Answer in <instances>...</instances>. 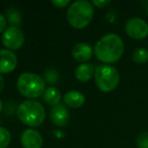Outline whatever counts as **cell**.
Returning a JSON list of instances; mask_svg holds the SVG:
<instances>
[{"instance_id":"6da1fadb","label":"cell","mask_w":148,"mask_h":148,"mask_svg":"<svg viewBox=\"0 0 148 148\" xmlns=\"http://www.w3.org/2000/svg\"><path fill=\"white\" fill-rule=\"evenodd\" d=\"M123 53L124 43L116 34L105 35L94 46V54L97 59L107 65L118 62L122 58Z\"/></svg>"},{"instance_id":"7a4b0ae2","label":"cell","mask_w":148,"mask_h":148,"mask_svg":"<svg viewBox=\"0 0 148 148\" xmlns=\"http://www.w3.org/2000/svg\"><path fill=\"white\" fill-rule=\"evenodd\" d=\"M94 16V5L87 0H77L71 3L66 11V19L71 26L84 28L88 26Z\"/></svg>"},{"instance_id":"3957f363","label":"cell","mask_w":148,"mask_h":148,"mask_svg":"<svg viewBox=\"0 0 148 148\" xmlns=\"http://www.w3.org/2000/svg\"><path fill=\"white\" fill-rule=\"evenodd\" d=\"M16 115L23 124L29 127L40 126L45 120V109L35 99H25L17 106Z\"/></svg>"},{"instance_id":"277c9868","label":"cell","mask_w":148,"mask_h":148,"mask_svg":"<svg viewBox=\"0 0 148 148\" xmlns=\"http://www.w3.org/2000/svg\"><path fill=\"white\" fill-rule=\"evenodd\" d=\"M47 82L43 77L33 72H23L18 76L16 80V86L23 97H28V99H34L36 97L43 95L45 91Z\"/></svg>"},{"instance_id":"5b68a950","label":"cell","mask_w":148,"mask_h":148,"mask_svg":"<svg viewBox=\"0 0 148 148\" xmlns=\"http://www.w3.org/2000/svg\"><path fill=\"white\" fill-rule=\"evenodd\" d=\"M94 78L100 90L103 92H111L117 88L120 81V74L115 67L103 64L96 67Z\"/></svg>"},{"instance_id":"8992f818","label":"cell","mask_w":148,"mask_h":148,"mask_svg":"<svg viewBox=\"0 0 148 148\" xmlns=\"http://www.w3.org/2000/svg\"><path fill=\"white\" fill-rule=\"evenodd\" d=\"M2 43L8 50H18L24 44V34L19 26H8L2 34Z\"/></svg>"},{"instance_id":"52a82bcc","label":"cell","mask_w":148,"mask_h":148,"mask_svg":"<svg viewBox=\"0 0 148 148\" xmlns=\"http://www.w3.org/2000/svg\"><path fill=\"white\" fill-rule=\"evenodd\" d=\"M125 32L134 40H142L148 36V24L139 17H131L125 24Z\"/></svg>"},{"instance_id":"ba28073f","label":"cell","mask_w":148,"mask_h":148,"mask_svg":"<svg viewBox=\"0 0 148 148\" xmlns=\"http://www.w3.org/2000/svg\"><path fill=\"white\" fill-rule=\"evenodd\" d=\"M20 142L24 148H41L43 144V139L37 130L28 128L21 133Z\"/></svg>"},{"instance_id":"9c48e42d","label":"cell","mask_w":148,"mask_h":148,"mask_svg":"<svg viewBox=\"0 0 148 148\" xmlns=\"http://www.w3.org/2000/svg\"><path fill=\"white\" fill-rule=\"evenodd\" d=\"M17 63V56L13 51L8 49H0V74L12 72L16 68Z\"/></svg>"},{"instance_id":"30bf717a","label":"cell","mask_w":148,"mask_h":148,"mask_svg":"<svg viewBox=\"0 0 148 148\" xmlns=\"http://www.w3.org/2000/svg\"><path fill=\"white\" fill-rule=\"evenodd\" d=\"M49 118L56 126L64 127L70 121V111L64 105L60 104L51 108Z\"/></svg>"},{"instance_id":"8fae6325","label":"cell","mask_w":148,"mask_h":148,"mask_svg":"<svg viewBox=\"0 0 148 148\" xmlns=\"http://www.w3.org/2000/svg\"><path fill=\"white\" fill-rule=\"evenodd\" d=\"M94 53V48L87 43H78L74 46L72 55L74 59L81 63H86L92 58Z\"/></svg>"},{"instance_id":"7c38bea8","label":"cell","mask_w":148,"mask_h":148,"mask_svg":"<svg viewBox=\"0 0 148 148\" xmlns=\"http://www.w3.org/2000/svg\"><path fill=\"white\" fill-rule=\"evenodd\" d=\"M62 99H64V105H66L70 108H73V109L81 108L85 104V101H86L84 93L78 90L68 91L66 93H64V95L62 97Z\"/></svg>"},{"instance_id":"4fadbf2b","label":"cell","mask_w":148,"mask_h":148,"mask_svg":"<svg viewBox=\"0 0 148 148\" xmlns=\"http://www.w3.org/2000/svg\"><path fill=\"white\" fill-rule=\"evenodd\" d=\"M95 69L96 68L92 64L82 63L76 68L75 76L80 82H88L95 74Z\"/></svg>"},{"instance_id":"5bb4252c","label":"cell","mask_w":148,"mask_h":148,"mask_svg":"<svg viewBox=\"0 0 148 148\" xmlns=\"http://www.w3.org/2000/svg\"><path fill=\"white\" fill-rule=\"evenodd\" d=\"M43 101L49 106H58L62 101V93L56 86H49L45 89L43 93Z\"/></svg>"},{"instance_id":"9a60e30c","label":"cell","mask_w":148,"mask_h":148,"mask_svg":"<svg viewBox=\"0 0 148 148\" xmlns=\"http://www.w3.org/2000/svg\"><path fill=\"white\" fill-rule=\"evenodd\" d=\"M6 19L12 26H19L22 22V16L19 10L15 7H9L6 10Z\"/></svg>"},{"instance_id":"2e32d148","label":"cell","mask_w":148,"mask_h":148,"mask_svg":"<svg viewBox=\"0 0 148 148\" xmlns=\"http://www.w3.org/2000/svg\"><path fill=\"white\" fill-rule=\"evenodd\" d=\"M132 60L137 64H144L148 61V50L145 48H136L132 54Z\"/></svg>"},{"instance_id":"e0dca14e","label":"cell","mask_w":148,"mask_h":148,"mask_svg":"<svg viewBox=\"0 0 148 148\" xmlns=\"http://www.w3.org/2000/svg\"><path fill=\"white\" fill-rule=\"evenodd\" d=\"M43 79H45V81L47 83L56 84L60 79V74L56 69L47 68V69H45V72H43Z\"/></svg>"},{"instance_id":"ac0fdd59","label":"cell","mask_w":148,"mask_h":148,"mask_svg":"<svg viewBox=\"0 0 148 148\" xmlns=\"http://www.w3.org/2000/svg\"><path fill=\"white\" fill-rule=\"evenodd\" d=\"M11 142V133L5 127L0 126V148H6Z\"/></svg>"},{"instance_id":"d6986e66","label":"cell","mask_w":148,"mask_h":148,"mask_svg":"<svg viewBox=\"0 0 148 148\" xmlns=\"http://www.w3.org/2000/svg\"><path fill=\"white\" fill-rule=\"evenodd\" d=\"M136 145L138 148H148V131L141 132L137 136Z\"/></svg>"},{"instance_id":"ffe728a7","label":"cell","mask_w":148,"mask_h":148,"mask_svg":"<svg viewBox=\"0 0 148 148\" xmlns=\"http://www.w3.org/2000/svg\"><path fill=\"white\" fill-rule=\"evenodd\" d=\"M110 3H111L110 0H93L92 1V4L98 8H104L109 5Z\"/></svg>"},{"instance_id":"44dd1931","label":"cell","mask_w":148,"mask_h":148,"mask_svg":"<svg viewBox=\"0 0 148 148\" xmlns=\"http://www.w3.org/2000/svg\"><path fill=\"white\" fill-rule=\"evenodd\" d=\"M70 3V0H51V4L58 8H64Z\"/></svg>"},{"instance_id":"7402d4cb","label":"cell","mask_w":148,"mask_h":148,"mask_svg":"<svg viewBox=\"0 0 148 148\" xmlns=\"http://www.w3.org/2000/svg\"><path fill=\"white\" fill-rule=\"evenodd\" d=\"M6 24H7V19L2 13H0V33H3L6 30Z\"/></svg>"},{"instance_id":"603a6c76","label":"cell","mask_w":148,"mask_h":148,"mask_svg":"<svg viewBox=\"0 0 148 148\" xmlns=\"http://www.w3.org/2000/svg\"><path fill=\"white\" fill-rule=\"evenodd\" d=\"M4 86H5V81H4V78L1 74H0V92L3 90Z\"/></svg>"},{"instance_id":"cb8c5ba5","label":"cell","mask_w":148,"mask_h":148,"mask_svg":"<svg viewBox=\"0 0 148 148\" xmlns=\"http://www.w3.org/2000/svg\"><path fill=\"white\" fill-rule=\"evenodd\" d=\"M53 134L56 135V136L58 137V138H62V137L64 136V134L62 132H60V131H55L53 132Z\"/></svg>"},{"instance_id":"d4e9b609","label":"cell","mask_w":148,"mask_h":148,"mask_svg":"<svg viewBox=\"0 0 148 148\" xmlns=\"http://www.w3.org/2000/svg\"><path fill=\"white\" fill-rule=\"evenodd\" d=\"M2 110H3V103H2V101L0 99V113L2 112Z\"/></svg>"},{"instance_id":"484cf974","label":"cell","mask_w":148,"mask_h":148,"mask_svg":"<svg viewBox=\"0 0 148 148\" xmlns=\"http://www.w3.org/2000/svg\"><path fill=\"white\" fill-rule=\"evenodd\" d=\"M146 10H147V14H148V5H147V9Z\"/></svg>"}]
</instances>
